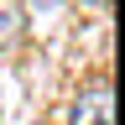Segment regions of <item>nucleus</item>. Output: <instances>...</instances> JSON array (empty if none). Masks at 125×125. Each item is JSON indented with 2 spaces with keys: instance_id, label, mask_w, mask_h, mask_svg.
<instances>
[{
  "instance_id": "1",
  "label": "nucleus",
  "mask_w": 125,
  "mask_h": 125,
  "mask_svg": "<svg viewBox=\"0 0 125 125\" xmlns=\"http://www.w3.org/2000/svg\"><path fill=\"white\" fill-rule=\"evenodd\" d=\"M73 125H115L109 120V83H94V89H83L73 99Z\"/></svg>"
},
{
  "instance_id": "2",
  "label": "nucleus",
  "mask_w": 125,
  "mask_h": 125,
  "mask_svg": "<svg viewBox=\"0 0 125 125\" xmlns=\"http://www.w3.org/2000/svg\"><path fill=\"white\" fill-rule=\"evenodd\" d=\"M21 42H26V5L0 0V52H16Z\"/></svg>"
}]
</instances>
